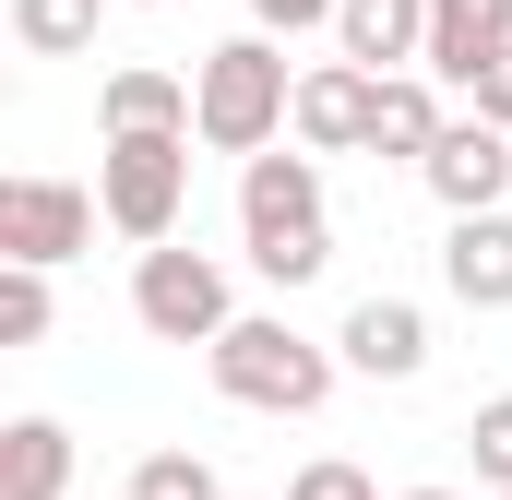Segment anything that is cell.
I'll return each instance as SVG.
<instances>
[{"label": "cell", "mask_w": 512, "mask_h": 500, "mask_svg": "<svg viewBox=\"0 0 512 500\" xmlns=\"http://www.w3.org/2000/svg\"><path fill=\"white\" fill-rule=\"evenodd\" d=\"M239 239H251V274L262 286H310L334 262V215H322V155L298 143H262L239 155Z\"/></svg>", "instance_id": "6da1fadb"}, {"label": "cell", "mask_w": 512, "mask_h": 500, "mask_svg": "<svg viewBox=\"0 0 512 500\" xmlns=\"http://www.w3.org/2000/svg\"><path fill=\"white\" fill-rule=\"evenodd\" d=\"M286 108H298V72H286V48H274L262 24L191 60V131H203L215 155H262V143H286Z\"/></svg>", "instance_id": "7a4b0ae2"}, {"label": "cell", "mask_w": 512, "mask_h": 500, "mask_svg": "<svg viewBox=\"0 0 512 500\" xmlns=\"http://www.w3.org/2000/svg\"><path fill=\"white\" fill-rule=\"evenodd\" d=\"M203 370L227 405H251V417H322V393H334V346H310L298 322H274V310H239L215 346H203Z\"/></svg>", "instance_id": "3957f363"}, {"label": "cell", "mask_w": 512, "mask_h": 500, "mask_svg": "<svg viewBox=\"0 0 512 500\" xmlns=\"http://www.w3.org/2000/svg\"><path fill=\"white\" fill-rule=\"evenodd\" d=\"M191 143L203 131H108V155H96V203H108V227L131 250L179 239V203H191Z\"/></svg>", "instance_id": "277c9868"}, {"label": "cell", "mask_w": 512, "mask_h": 500, "mask_svg": "<svg viewBox=\"0 0 512 500\" xmlns=\"http://www.w3.org/2000/svg\"><path fill=\"white\" fill-rule=\"evenodd\" d=\"M131 322H143L155 346H215V334L239 322V298H227V262H215V250L155 239L143 262H131Z\"/></svg>", "instance_id": "5b68a950"}, {"label": "cell", "mask_w": 512, "mask_h": 500, "mask_svg": "<svg viewBox=\"0 0 512 500\" xmlns=\"http://www.w3.org/2000/svg\"><path fill=\"white\" fill-rule=\"evenodd\" d=\"M96 191L84 179H48V167H24V179H0V262H72V250H96Z\"/></svg>", "instance_id": "8992f818"}, {"label": "cell", "mask_w": 512, "mask_h": 500, "mask_svg": "<svg viewBox=\"0 0 512 500\" xmlns=\"http://www.w3.org/2000/svg\"><path fill=\"white\" fill-rule=\"evenodd\" d=\"M370 96H382V72L370 60H310L298 72V108H286V131L310 143V155H370Z\"/></svg>", "instance_id": "52a82bcc"}, {"label": "cell", "mask_w": 512, "mask_h": 500, "mask_svg": "<svg viewBox=\"0 0 512 500\" xmlns=\"http://www.w3.org/2000/svg\"><path fill=\"white\" fill-rule=\"evenodd\" d=\"M417 179H429L441 215H489V203L512 191V131L501 120H441V143H429Z\"/></svg>", "instance_id": "ba28073f"}, {"label": "cell", "mask_w": 512, "mask_h": 500, "mask_svg": "<svg viewBox=\"0 0 512 500\" xmlns=\"http://www.w3.org/2000/svg\"><path fill=\"white\" fill-rule=\"evenodd\" d=\"M334 358L358 381H417L429 370V310H417V298H358L346 334H334Z\"/></svg>", "instance_id": "9c48e42d"}, {"label": "cell", "mask_w": 512, "mask_h": 500, "mask_svg": "<svg viewBox=\"0 0 512 500\" xmlns=\"http://www.w3.org/2000/svg\"><path fill=\"white\" fill-rule=\"evenodd\" d=\"M441 286L465 298V310H512V215H453V239H441Z\"/></svg>", "instance_id": "30bf717a"}, {"label": "cell", "mask_w": 512, "mask_h": 500, "mask_svg": "<svg viewBox=\"0 0 512 500\" xmlns=\"http://www.w3.org/2000/svg\"><path fill=\"white\" fill-rule=\"evenodd\" d=\"M501 48H512V0H429V60H417V72L477 84Z\"/></svg>", "instance_id": "8fae6325"}, {"label": "cell", "mask_w": 512, "mask_h": 500, "mask_svg": "<svg viewBox=\"0 0 512 500\" xmlns=\"http://www.w3.org/2000/svg\"><path fill=\"white\" fill-rule=\"evenodd\" d=\"M334 48L370 60V72H417L429 60V0H346L334 12Z\"/></svg>", "instance_id": "7c38bea8"}, {"label": "cell", "mask_w": 512, "mask_h": 500, "mask_svg": "<svg viewBox=\"0 0 512 500\" xmlns=\"http://www.w3.org/2000/svg\"><path fill=\"white\" fill-rule=\"evenodd\" d=\"M96 131H191V84L155 72V60H120L96 84Z\"/></svg>", "instance_id": "4fadbf2b"}, {"label": "cell", "mask_w": 512, "mask_h": 500, "mask_svg": "<svg viewBox=\"0 0 512 500\" xmlns=\"http://www.w3.org/2000/svg\"><path fill=\"white\" fill-rule=\"evenodd\" d=\"M441 72H382V96H370V155H405V167H429V143H441V96H429Z\"/></svg>", "instance_id": "5bb4252c"}, {"label": "cell", "mask_w": 512, "mask_h": 500, "mask_svg": "<svg viewBox=\"0 0 512 500\" xmlns=\"http://www.w3.org/2000/svg\"><path fill=\"white\" fill-rule=\"evenodd\" d=\"M0 453H12V489L0 500H60L72 489V429H60V417H12Z\"/></svg>", "instance_id": "9a60e30c"}, {"label": "cell", "mask_w": 512, "mask_h": 500, "mask_svg": "<svg viewBox=\"0 0 512 500\" xmlns=\"http://www.w3.org/2000/svg\"><path fill=\"white\" fill-rule=\"evenodd\" d=\"M96 12L108 0H12V48L24 60H84L96 48Z\"/></svg>", "instance_id": "2e32d148"}, {"label": "cell", "mask_w": 512, "mask_h": 500, "mask_svg": "<svg viewBox=\"0 0 512 500\" xmlns=\"http://www.w3.org/2000/svg\"><path fill=\"white\" fill-rule=\"evenodd\" d=\"M60 298H48V262H0V346H48Z\"/></svg>", "instance_id": "e0dca14e"}, {"label": "cell", "mask_w": 512, "mask_h": 500, "mask_svg": "<svg viewBox=\"0 0 512 500\" xmlns=\"http://www.w3.org/2000/svg\"><path fill=\"white\" fill-rule=\"evenodd\" d=\"M131 500H227V489H215L203 453H143V465H131Z\"/></svg>", "instance_id": "ac0fdd59"}, {"label": "cell", "mask_w": 512, "mask_h": 500, "mask_svg": "<svg viewBox=\"0 0 512 500\" xmlns=\"http://www.w3.org/2000/svg\"><path fill=\"white\" fill-rule=\"evenodd\" d=\"M465 453H477V489H512V393H489L465 417Z\"/></svg>", "instance_id": "d6986e66"}, {"label": "cell", "mask_w": 512, "mask_h": 500, "mask_svg": "<svg viewBox=\"0 0 512 500\" xmlns=\"http://www.w3.org/2000/svg\"><path fill=\"white\" fill-rule=\"evenodd\" d=\"M286 500H382V489H370V465H346V453H310V465L286 477Z\"/></svg>", "instance_id": "ffe728a7"}, {"label": "cell", "mask_w": 512, "mask_h": 500, "mask_svg": "<svg viewBox=\"0 0 512 500\" xmlns=\"http://www.w3.org/2000/svg\"><path fill=\"white\" fill-rule=\"evenodd\" d=\"M346 0H251V24L262 36H310V24H334Z\"/></svg>", "instance_id": "44dd1931"}, {"label": "cell", "mask_w": 512, "mask_h": 500, "mask_svg": "<svg viewBox=\"0 0 512 500\" xmlns=\"http://www.w3.org/2000/svg\"><path fill=\"white\" fill-rule=\"evenodd\" d=\"M465 96H477V120H501V131H512V48L477 72V84H465Z\"/></svg>", "instance_id": "7402d4cb"}, {"label": "cell", "mask_w": 512, "mask_h": 500, "mask_svg": "<svg viewBox=\"0 0 512 500\" xmlns=\"http://www.w3.org/2000/svg\"><path fill=\"white\" fill-rule=\"evenodd\" d=\"M405 500H465V489H405Z\"/></svg>", "instance_id": "603a6c76"}, {"label": "cell", "mask_w": 512, "mask_h": 500, "mask_svg": "<svg viewBox=\"0 0 512 500\" xmlns=\"http://www.w3.org/2000/svg\"><path fill=\"white\" fill-rule=\"evenodd\" d=\"M131 12H155V0H131Z\"/></svg>", "instance_id": "cb8c5ba5"}, {"label": "cell", "mask_w": 512, "mask_h": 500, "mask_svg": "<svg viewBox=\"0 0 512 500\" xmlns=\"http://www.w3.org/2000/svg\"><path fill=\"white\" fill-rule=\"evenodd\" d=\"M489 500H512V489H489Z\"/></svg>", "instance_id": "d4e9b609"}]
</instances>
